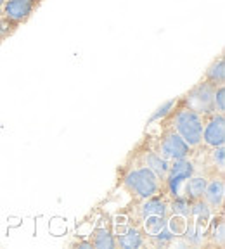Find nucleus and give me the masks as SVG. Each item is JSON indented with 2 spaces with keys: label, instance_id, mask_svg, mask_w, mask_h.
<instances>
[{
  "label": "nucleus",
  "instance_id": "nucleus-1",
  "mask_svg": "<svg viewBox=\"0 0 225 249\" xmlns=\"http://www.w3.org/2000/svg\"><path fill=\"white\" fill-rule=\"evenodd\" d=\"M203 124H205V116L187 106L179 107L171 116V130L182 137L190 149H198L203 145Z\"/></svg>",
  "mask_w": 225,
  "mask_h": 249
},
{
  "label": "nucleus",
  "instance_id": "nucleus-2",
  "mask_svg": "<svg viewBox=\"0 0 225 249\" xmlns=\"http://www.w3.org/2000/svg\"><path fill=\"white\" fill-rule=\"evenodd\" d=\"M123 185L133 197L142 201V199L159 196L163 180L159 178L151 168H148L146 164H140V166L128 171L123 180Z\"/></svg>",
  "mask_w": 225,
  "mask_h": 249
},
{
  "label": "nucleus",
  "instance_id": "nucleus-3",
  "mask_svg": "<svg viewBox=\"0 0 225 249\" xmlns=\"http://www.w3.org/2000/svg\"><path fill=\"white\" fill-rule=\"evenodd\" d=\"M213 211L210 210V206L206 204L203 199L198 201H189V227L187 232L184 233V239L189 246H198L203 242V239L206 237V232L210 229L211 218H213Z\"/></svg>",
  "mask_w": 225,
  "mask_h": 249
},
{
  "label": "nucleus",
  "instance_id": "nucleus-4",
  "mask_svg": "<svg viewBox=\"0 0 225 249\" xmlns=\"http://www.w3.org/2000/svg\"><path fill=\"white\" fill-rule=\"evenodd\" d=\"M196 173V164L186 158V160H177L171 161L168 173L165 177V183H167L168 194L171 199L175 197H184V185H186L187 178Z\"/></svg>",
  "mask_w": 225,
  "mask_h": 249
},
{
  "label": "nucleus",
  "instance_id": "nucleus-5",
  "mask_svg": "<svg viewBox=\"0 0 225 249\" xmlns=\"http://www.w3.org/2000/svg\"><path fill=\"white\" fill-rule=\"evenodd\" d=\"M111 227H112V235H114L116 248L137 249L146 244L144 233L140 232L137 227H133L132 223H130V220H128L127 216H123V214L114 216V220L111 222Z\"/></svg>",
  "mask_w": 225,
  "mask_h": 249
},
{
  "label": "nucleus",
  "instance_id": "nucleus-6",
  "mask_svg": "<svg viewBox=\"0 0 225 249\" xmlns=\"http://www.w3.org/2000/svg\"><path fill=\"white\" fill-rule=\"evenodd\" d=\"M215 89L211 83L205 82L194 87L189 93L186 95V106L190 109H194L196 113L203 114V116H210L215 113V104H213V93Z\"/></svg>",
  "mask_w": 225,
  "mask_h": 249
},
{
  "label": "nucleus",
  "instance_id": "nucleus-7",
  "mask_svg": "<svg viewBox=\"0 0 225 249\" xmlns=\"http://www.w3.org/2000/svg\"><path fill=\"white\" fill-rule=\"evenodd\" d=\"M190 151H192V149H190L189 145L184 142L182 137L177 135L173 130L159 140L158 149H156V152H158L163 160H167L168 163L177 161V160H186V158L190 156Z\"/></svg>",
  "mask_w": 225,
  "mask_h": 249
},
{
  "label": "nucleus",
  "instance_id": "nucleus-8",
  "mask_svg": "<svg viewBox=\"0 0 225 249\" xmlns=\"http://www.w3.org/2000/svg\"><path fill=\"white\" fill-rule=\"evenodd\" d=\"M201 144L208 149L225 145V116L220 113H213L210 116H205L203 124Z\"/></svg>",
  "mask_w": 225,
  "mask_h": 249
},
{
  "label": "nucleus",
  "instance_id": "nucleus-9",
  "mask_svg": "<svg viewBox=\"0 0 225 249\" xmlns=\"http://www.w3.org/2000/svg\"><path fill=\"white\" fill-rule=\"evenodd\" d=\"M203 201L210 206V210L217 214V211L220 213L222 208H224L225 202V182L224 175H215L211 178H208L205 187V192H203Z\"/></svg>",
  "mask_w": 225,
  "mask_h": 249
},
{
  "label": "nucleus",
  "instance_id": "nucleus-10",
  "mask_svg": "<svg viewBox=\"0 0 225 249\" xmlns=\"http://www.w3.org/2000/svg\"><path fill=\"white\" fill-rule=\"evenodd\" d=\"M33 7H35V0H5L2 14L7 21L19 24L30 18Z\"/></svg>",
  "mask_w": 225,
  "mask_h": 249
},
{
  "label": "nucleus",
  "instance_id": "nucleus-11",
  "mask_svg": "<svg viewBox=\"0 0 225 249\" xmlns=\"http://www.w3.org/2000/svg\"><path fill=\"white\" fill-rule=\"evenodd\" d=\"M90 242H92V248L97 249H114L116 248V242H114V235H112V227L111 222H102L101 225H97L94 229L92 237H90Z\"/></svg>",
  "mask_w": 225,
  "mask_h": 249
},
{
  "label": "nucleus",
  "instance_id": "nucleus-12",
  "mask_svg": "<svg viewBox=\"0 0 225 249\" xmlns=\"http://www.w3.org/2000/svg\"><path fill=\"white\" fill-rule=\"evenodd\" d=\"M187 227H189V218L184 213H175L170 211L167 216V223H165V230L170 233L171 237H184V233L187 232Z\"/></svg>",
  "mask_w": 225,
  "mask_h": 249
},
{
  "label": "nucleus",
  "instance_id": "nucleus-13",
  "mask_svg": "<svg viewBox=\"0 0 225 249\" xmlns=\"http://www.w3.org/2000/svg\"><path fill=\"white\" fill-rule=\"evenodd\" d=\"M206 182H208V178L205 175H198V171H196L194 175H190L187 178L186 185H184V197L187 201H198V199H201Z\"/></svg>",
  "mask_w": 225,
  "mask_h": 249
},
{
  "label": "nucleus",
  "instance_id": "nucleus-14",
  "mask_svg": "<svg viewBox=\"0 0 225 249\" xmlns=\"http://www.w3.org/2000/svg\"><path fill=\"white\" fill-rule=\"evenodd\" d=\"M142 164H146L148 168H151L156 175L165 182V177L168 173V168H170V163L167 160H163L161 156L158 154L156 151H149L142 156Z\"/></svg>",
  "mask_w": 225,
  "mask_h": 249
},
{
  "label": "nucleus",
  "instance_id": "nucleus-15",
  "mask_svg": "<svg viewBox=\"0 0 225 249\" xmlns=\"http://www.w3.org/2000/svg\"><path fill=\"white\" fill-rule=\"evenodd\" d=\"M205 82L211 83L213 87L225 85V57L224 55L215 59V61L210 64V68L206 70Z\"/></svg>",
  "mask_w": 225,
  "mask_h": 249
},
{
  "label": "nucleus",
  "instance_id": "nucleus-16",
  "mask_svg": "<svg viewBox=\"0 0 225 249\" xmlns=\"http://www.w3.org/2000/svg\"><path fill=\"white\" fill-rule=\"evenodd\" d=\"M206 235L210 237V242L213 246H217V248H224L225 244V222H224V214H220L218 216L211 218V223H210V229H208V232H206Z\"/></svg>",
  "mask_w": 225,
  "mask_h": 249
},
{
  "label": "nucleus",
  "instance_id": "nucleus-17",
  "mask_svg": "<svg viewBox=\"0 0 225 249\" xmlns=\"http://www.w3.org/2000/svg\"><path fill=\"white\" fill-rule=\"evenodd\" d=\"M210 163L211 166H215V170H218L220 175H224L225 168V145H218L210 151Z\"/></svg>",
  "mask_w": 225,
  "mask_h": 249
},
{
  "label": "nucleus",
  "instance_id": "nucleus-18",
  "mask_svg": "<svg viewBox=\"0 0 225 249\" xmlns=\"http://www.w3.org/2000/svg\"><path fill=\"white\" fill-rule=\"evenodd\" d=\"M213 104H215V113L225 114V85H220L215 89Z\"/></svg>",
  "mask_w": 225,
  "mask_h": 249
},
{
  "label": "nucleus",
  "instance_id": "nucleus-19",
  "mask_svg": "<svg viewBox=\"0 0 225 249\" xmlns=\"http://www.w3.org/2000/svg\"><path fill=\"white\" fill-rule=\"evenodd\" d=\"M4 4H5V0H0V14H2V9H4Z\"/></svg>",
  "mask_w": 225,
  "mask_h": 249
}]
</instances>
